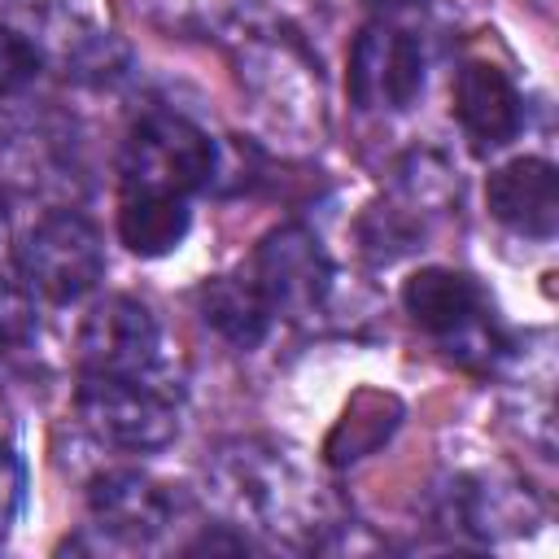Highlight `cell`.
I'll use <instances>...</instances> for the list:
<instances>
[{
  "mask_svg": "<svg viewBox=\"0 0 559 559\" xmlns=\"http://www.w3.org/2000/svg\"><path fill=\"white\" fill-rule=\"evenodd\" d=\"M210 480L214 498L236 524H253L297 542H319V533L328 528L319 524V493L275 450L231 445L218 454Z\"/></svg>",
  "mask_w": 559,
  "mask_h": 559,
  "instance_id": "obj_1",
  "label": "cell"
},
{
  "mask_svg": "<svg viewBox=\"0 0 559 559\" xmlns=\"http://www.w3.org/2000/svg\"><path fill=\"white\" fill-rule=\"evenodd\" d=\"M35 332V293L22 280L0 275V354L17 349Z\"/></svg>",
  "mask_w": 559,
  "mask_h": 559,
  "instance_id": "obj_15",
  "label": "cell"
},
{
  "mask_svg": "<svg viewBox=\"0 0 559 559\" xmlns=\"http://www.w3.org/2000/svg\"><path fill=\"white\" fill-rule=\"evenodd\" d=\"M249 280L258 284L271 314L301 319L323 306V297L332 288V262H328L319 236H310L297 223H284L262 236Z\"/></svg>",
  "mask_w": 559,
  "mask_h": 559,
  "instance_id": "obj_6",
  "label": "cell"
},
{
  "mask_svg": "<svg viewBox=\"0 0 559 559\" xmlns=\"http://www.w3.org/2000/svg\"><path fill=\"white\" fill-rule=\"evenodd\" d=\"M17 271H22V284L44 301H57V306L79 301L105 275L100 231L74 210L44 214L17 245Z\"/></svg>",
  "mask_w": 559,
  "mask_h": 559,
  "instance_id": "obj_4",
  "label": "cell"
},
{
  "mask_svg": "<svg viewBox=\"0 0 559 559\" xmlns=\"http://www.w3.org/2000/svg\"><path fill=\"white\" fill-rule=\"evenodd\" d=\"M87 507H92L96 528H105L109 537H118L127 546H144V542L162 537L179 515V498L162 480H153L148 472H135V467L100 472L87 489Z\"/></svg>",
  "mask_w": 559,
  "mask_h": 559,
  "instance_id": "obj_8",
  "label": "cell"
},
{
  "mask_svg": "<svg viewBox=\"0 0 559 559\" xmlns=\"http://www.w3.org/2000/svg\"><path fill=\"white\" fill-rule=\"evenodd\" d=\"M367 4H376L384 17H393V13H406V9H419L424 0H367Z\"/></svg>",
  "mask_w": 559,
  "mask_h": 559,
  "instance_id": "obj_17",
  "label": "cell"
},
{
  "mask_svg": "<svg viewBox=\"0 0 559 559\" xmlns=\"http://www.w3.org/2000/svg\"><path fill=\"white\" fill-rule=\"evenodd\" d=\"M454 118L476 148H502L524 122V105L507 70L493 61H467L454 79Z\"/></svg>",
  "mask_w": 559,
  "mask_h": 559,
  "instance_id": "obj_11",
  "label": "cell"
},
{
  "mask_svg": "<svg viewBox=\"0 0 559 559\" xmlns=\"http://www.w3.org/2000/svg\"><path fill=\"white\" fill-rule=\"evenodd\" d=\"M349 100L362 114L406 109L424 87V52L419 44L393 26L389 17H376L358 31L349 48V74H345Z\"/></svg>",
  "mask_w": 559,
  "mask_h": 559,
  "instance_id": "obj_5",
  "label": "cell"
},
{
  "mask_svg": "<svg viewBox=\"0 0 559 559\" xmlns=\"http://www.w3.org/2000/svg\"><path fill=\"white\" fill-rule=\"evenodd\" d=\"M162 349L157 319L135 297H105L87 310L79 328L83 376H153Z\"/></svg>",
  "mask_w": 559,
  "mask_h": 559,
  "instance_id": "obj_7",
  "label": "cell"
},
{
  "mask_svg": "<svg viewBox=\"0 0 559 559\" xmlns=\"http://www.w3.org/2000/svg\"><path fill=\"white\" fill-rule=\"evenodd\" d=\"M402 306L415 328L441 336V341H472L485 319V297L472 275L450 266H424L406 280Z\"/></svg>",
  "mask_w": 559,
  "mask_h": 559,
  "instance_id": "obj_9",
  "label": "cell"
},
{
  "mask_svg": "<svg viewBox=\"0 0 559 559\" xmlns=\"http://www.w3.org/2000/svg\"><path fill=\"white\" fill-rule=\"evenodd\" d=\"M122 192L192 197L214 175V140L179 114H144L122 144Z\"/></svg>",
  "mask_w": 559,
  "mask_h": 559,
  "instance_id": "obj_3",
  "label": "cell"
},
{
  "mask_svg": "<svg viewBox=\"0 0 559 559\" xmlns=\"http://www.w3.org/2000/svg\"><path fill=\"white\" fill-rule=\"evenodd\" d=\"M17 507H22V463L9 445H0V542L17 520Z\"/></svg>",
  "mask_w": 559,
  "mask_h": 559,
  "instance_id": "obj_16",
  "label": "cell"
},
{
  "mask_svg": "<svg viewBox=\"0 0 559 559\" xmlns=\"http://www.w3.org/2000/svg\"><path fill=\"white\" fill-rule=\"evenodd\" d=\"M39 74V48L13 31V26H0V96H17L22 87H31Z\"/></svg>",
  "mask_w": 559,
  "mask_h": 559,
  "instance_id": "obj_14",
  "label": "cell"
},
{
  "mask_svg": "<svg viewBox=\"0 0 559 559\" xmlns=\"http://www.w3.org/2000/svg\"><path fill=\"white\" fill-rule=\"evenodd\" d=\"M74 411L83 428L114 450L153 454L179 437L175 393L153 376H83Z\"/></svg>",
  "mask_w": 559,
  "mask_h": 559,
  "instance_id": "obj_2",
  "label": "cell"
},
{
  "mask_svg": "<svg viewBox=\"0 0 559 559\" xmlns=\"http://www.w3.org/2000/svg\"><path fill=\"white\" fill-rule=\"evenodd\" d=\"M192 227L188 197H162V192H122L118 201V236L135 258H166L183 245Z\"/></svg>",
  "mask_w": 559,
  "mask_h": 559,
  "instance_id": "obj_13",
  "label": "cell"
},
{
  "mask_svg": "<svg viewBox=\"0 0 559 559\" xmlns=\"http://www.w3.org/2000/svg\"><path fill=\"white\" fill-rule=\"evenodd\" d=\"M9 240V197L0 192V245Z\"/></svg>",
  "mask_w": 559,
  "mask_h": 559,
  "instance_id": "obj_18",
  "label": "cell"
},
{
  "mask_svg": "<svg viewBox=\"0 0 559 559\" xmlns=\"http://www.w3.org/2000/svg\"><path fill=\"white\" fill-rule=\"evenodd\" d=\"M197 306H201L205 328H214L236 349L262 345V336L271 332V319H275L249 275L245 280L240 275H214V280H205L201 293H197Z\"/></svg>",
  "mask_w": 559,
  "mask_h": 559,
  "instance_id": "obj_12",
  "label": "cell"
},
{
  "mask_svg": "<svg viewBox=\"0 0 559 559\" xmlns=\"http://www.w3.org/2000/svg\"><path fill=\"white\" fill-rule=\"evenodd\" d=\"M485 205L498 223H507L520 236L546 240L559 223V183L555 166L546 157H515L498 166L485 183Z\"/></svg>",
  "mask_w": 559,
  "mask_h": 559,
  "instance_id": "obj_10",
  "label": "cell"
}]
</instances>
